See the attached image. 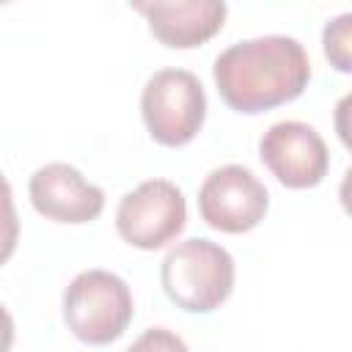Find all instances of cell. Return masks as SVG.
I'll use <instances>...</instances> for the list:
<instances>
[{
    "label": "cell",
    "mask_w": 352,
    "mask_h": 352,
    "mask_svg": "<svg viewBox=\"0 0 352 352\" xmlns=\"http://www.w3.org/2000/svg\"><path fill=\"white\" fill-rule=\"evenodd\" d=\"M322 47L333 69L352 74V11L338 14L324 25Z\"/></svg>",
    "instance_id": "cell-10"
},
{
    "label": "cell",
    "mask_w": 352,
    "mask_h": 352,
    "mask_svg": "<svg viewBox=\"0 0 352 352\" xmlns=\"http://www.w3.org/2000/svg\"><path fill=\"white\" fill-rule=\"evenodd\" d=\"M135 11H140L148 19L151 33L165 44L176 50L198 47L206 38H212L226 19V3L220 0H176V3H135Z\"/></svg>",
    "instance_id": "cell-9"
},
{
    "label": "cell",
    "mask_w": 352,
    "mask_h": 352,
    "mask_svg": "<svg viewBox=\"0 0 352 352\" xmlns=\"http://www.w3.org/2000/svg\"><path fill=\"white\" fill-rule=\"evenodd\" d=\"M132 292L129 286L107 270L80 272L63 294V319L69 330L85 344L116 341L132 319Z\"/></svg>",
    "instance_id": "cell-3"
},
{
    "label": "cell",
    "mask_w": 352,
    "mask_h": 352,
    "mask_svg": "<svg viewBox=\"0 0 352 352\" xmlns=\"http://www.w3.org/2000/svg\"><path fill=\"white\" fill-rule=\"evenodd\" d=\"M126 352H190L187 344L168 327H148L143 336L132 341Z\"/></svg>",
    "instance_id": "cell-11"
},
{
    "label": "cell",
    "mask_w": 352,
    "mask_h": 352,
    "mask_svg": "<svg viewBox=\"0 0 352 352\" xmlns=\"http://www.w3.org/2000/svg\"><path fill=\"white\" fill-rule=\"evenodd\" d=\"M187 223V204L182 190L168 179H148L126 192L116 209L118 234L140 248L157 250L176 239Z\"/></svg>",
    "instance_id": "cell-5"
},
{
    "label": "cell",
    "mask_w": 352,
    "mask_h": 352,
    "mask_svg": "<svg viewBox=\"0 0 352 352\" xmlns=\"http://www.w3.org/2000/svg\"><path fill=\"white\" fill-rule=\"evenodd\" d=\"M170 302L190 314L220 308L234 289V258L212 239L192 236L168 250L160 270Z\"/></svg>",
    "instance_id": "cell-2"
},
{
    "label": "cell",
    "mask_w": 352,
    "mask_h": 352,
    "mask_svg": "<svg viewBox=\"0 0 352 352\" xmlns=\"http://www.w3.org/2000/svg\"><path fill=\"white\" fill-rule=\"evenodd\" d=\"M28 190L36 212L58 223H88L104 209L102 187L85 182V176L66 162L41 165L30 176Z\"/></svg>",
    "instance_id": "cell-8"
},
{
    "label": "cell",
    "mask_w": 352,
    "mask_h": 352,
    "mask_svg": "<svg viewBox=\"0 0 352 352\" xmlns=\"http://www.w3.org/2000/svg\"><path fill=\"white\" fill-rule=\"evenodd\" d=\"M212 74L228 107L239 113H261L297 99L308 85L311 63L297 38L272 33L223 50Z\"/></svg>",
    "instance_id": "cell-1"
},
{
    "label": "cell",
    "mask_w": 352,
    "mask_h": 352,
    "mask_svg": "<svg viewBox=\"0 0 352 352\" xmlns=\"http://www.w3.org/2000/svg\"><path fill=\"white\" fill-rule=\"evenodd\" d=\"M140 113L157 143L184 146L206 118L204 85L187 69H160L140 94Z\"/></svg>",
    "instance_id": "cell-4"
},
{
    "label": "cell",
    "mask_w": 352,
    "mask_h": 352,
    "mask_svg": "<svg viewBox=\"0 0 352 352\" xmlns=\"http://www.w3.org/2000/svg\"><path fill=\"white\" fill-rule=\"evenodd\" d=\"M267 206H270L267 187L245 165L214 168L198 190L201 217L212 228L226 234H245L256 228L264 220Z\"/></svg>",
    "instance_id": "cell-6"
},
{
    "label": "cell",
    "mask_w": 352,
    "mask_h": 352,
    "mask_svg": "<svg viewBox=\"0 0 352 352\" xmlns=\"http://www.w3.org/2000/svg\"><path fill=\"white\" fill-rule=\"evenodd\" d=\"M258 154L272 176L292 190L316 187L330 165L322 135L302 121L272 124L258 140Z\"/></svg>",
    "instance_id": "cell-7"
},
{
    "label": "cell",
    "mask_w": 352,
    "mask_h": 352,
    "mask_svg": "<svg viewBox=\"0 0 352 352\" xmlns=\"http://www.w3.org/2000/svg\"><path fill=\"white\" fill-rule=\"evenodd\" d=\"M333 124H336V132H338L341 143L352 151V94H346V96H341V99L336 102Z\"/></svg>",
    "instance_id": "cell-12"
},
{
    "label": "cell",
    "mask_w": 352,
    "mask_h": 352,
    "mask_svg": "<svg viewBox=\"0 0 352 352\" xmlns=\"http://www.w3.org/2000/svg\"><path fill=\"white\" fill-rule=\"evenodd\" d=\"M338 198H341V206L346 214H352V168H346L344 179H341V187H338Z\"/></svg>",
    "instance_id": "cell-13"
}]
</instances>
